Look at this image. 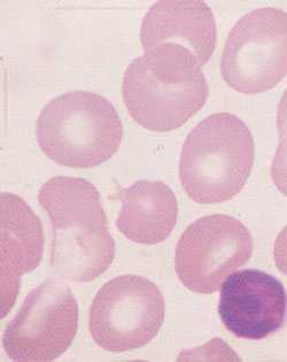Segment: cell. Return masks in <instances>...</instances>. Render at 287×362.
<instances>
[{"mask_svg": "<svg viewBox=\"0 0 287 362\" xmlns=\"http://www.w3.org/2000/svg\"><path fill=\"white\" fill-rule=\"evenodd\" d=\"M38 199L53 223L55 276L74 283L98 279L113 262L115 242L97 187L84 178L55 176L44 183Z\"/></svg>", "mask_w": 287, "mask_h": 362, "instance_id": "1", "label": "cell"}, {"mask_svg": "<svg viewBox=\"0 0 287 362\" xmlns=\"http://www.w3.org/2000/svg\"><path fill=\"white\" fill-rule=\"evenodd\" d=\"M123 99L134 120L152 132L184 126L207 102L209 86L198 59L178 44H162L127 67Z\"/></svg>", "mask_w": 287, "mask_h": 362, "instance_id": "2", "label": "cell"}, {"mask_svg": "<svg viewBox=\"0 0 287 362\" xmlns=\"http://www.w3.org/2000/svg\"><path fill=\"white\" fill-rule=\"evenodd\" d=\"M254 158L253 136L244 121L231 113L213 114L184 141L180 182L196 203H223L242 190Z\"/></svg>", "mask_w": 287, "mask_h": 362, "instance_id": "3", "label": "cell"}, {"mask_svg": "<svg viewBox=\"0 0 287 362\" xmlns=\"http://www.w3.org/2000/svg\"><path fill=\"white\" fill-rule=\"evenodd\" d=\"M37 141L62 166L92 168L113 157L122 143L123 126L107 99L71 91L52 99L37 120Z\"/></svg>", "mask_w": 287, "mask_h": 362, "instance_id": "4", "label": "cell"}, {"mask_svg": "<svg viewBox=\"0 0 287 362\" xmlns=\"http://www.w3.org/2000/svg\"><path fill=\"white\" fill-rule=\"evenodd\" d=\"M221 73L238 93L275 88L287 74V12L261 7L242 16L226 38Z\"/></svg>", "mask_w": 287, "mask_h": 362, "instance_id": "5", "label": "cell"}, {"mask_svg": "<svg viewBox=\"0 0 287 362\" xmlns=\"http://www.w3.org/2000/svg\"><path fill=\"white\" fill-rule=\"evenodd\" d=\"M165 313V298L154 283L123 275L110 279L95 296L90 308V332L104 350H136L156 337Z\"/></svg>", "mask_w": 287, "mask_h": 362, "instance_id": "6", "label": "cell"}, {"mask_svg": "<svg viewBox=\"0 0 287 362\" xmlns=\"http://www.w3.org/2000/svg\"><path fill=\"white\" fill-rule=\"evenodd\" d=\"M77 325L78 305L71 288L47 279L25 297L7 325L4 349L14 361H53L69 349Z\"/></svg>", "mask_w": 287, "mask_h": 362, "instance_id": "7", "label": "cell"}, {"mask_svg": "<svg viewBox=\"0 0 287 362\" xmlns=\"http://www.w3.org/2000/svg\"><path fill=\"white\" fill-rule=\"evenodd\" d=\"M252 253L253 238L245 224L230 215H208L189 224L180 236L175 269L189 291L208 295L247 264Z\"/></svg>", "mask_w": 287, "mask_h": 362, "instance_id": "8", "label": "cell"}, {"mask_svg": "<svg viewBox=\"0 0 287 362\" xmlns=\"http://www.w3.org/2000/svg\"><path fill=\"white\" fill-rule=\"evenodd\" d=\"M218 314L235 337L261 341L286 323V290L279 279L266 272L239 270L221 288Z\"/></svg>", "mask_w": 287, "mask_h": 362, "instance_id": "9", "label": "cell"}, {"mask_svg": "<svg viewBox=\"0 0 287 362\" xmlns=\"http://www.w3.org/2000/svg\"><path fill=\"white\" fill-rule=\"evenodd\" d=\"M1 206V319L16 304L20 279L40 266L44 253L42 222L16 194L4 192Z\"/></svg>", "mask_w": 287, "mask_h": 362, "instance_id": "10", "label": "cell"}, {"mask_svg": "<svg viewBox=\"0 0 287 362\" xmlns=\"http://www.w3.org/2000/svg\"><path fill=\"white\" fill-rule=\"evenodd\" d=\"M141 40L145 52L162 44L187 47L205 66L216 47V22L201 0H161L144 16Z\"/></svg>", "mask_w": 287, "mask_h": 362, "instance_id": "11", "label": "cell"}, {"mask_svg": "<svg viewBox=\"0 0 287 362\" xmlns=\"http://www.w3.org/2000/svg\"><path fill=\"white\" fill-rule=\"evenodd\" d=\"M122 204L117 218L119 233L138 244L165 242L178 216L177 198L161 181H137L115 194Z\"/></svg>", "mask_w": 287, "mask_h": 362, "instance_id": "12", "label": "cell"}, {"mask_svg": "<svg viewBox=\"0 0 287 362\" xmlns=\"http://www.w3.org/2000/svg\"><path fill=\"white\" fill-rule=\"evenodd\" d=\"M279 144L271 163V177L276 187L287 197V90L279 102L277 114Z\"/></svg>", "mask_w": 287, "mask_h": 362, "instance_id": "13", "label": "cell"}, {"mask_svg": "<svg viewBox=\"0 0 287 362\" xmlns=\"http://www.w3.org/2000/svg\"><path fill=\"white\" fill-rule=\"evenodd\" d=\"M274 259L277 268L287 276V226L276 238Z\"/></svg>", "mask_w": 287, "mask_h": 362, "instance_id": "14", "label": "cell"}]
</instances>
